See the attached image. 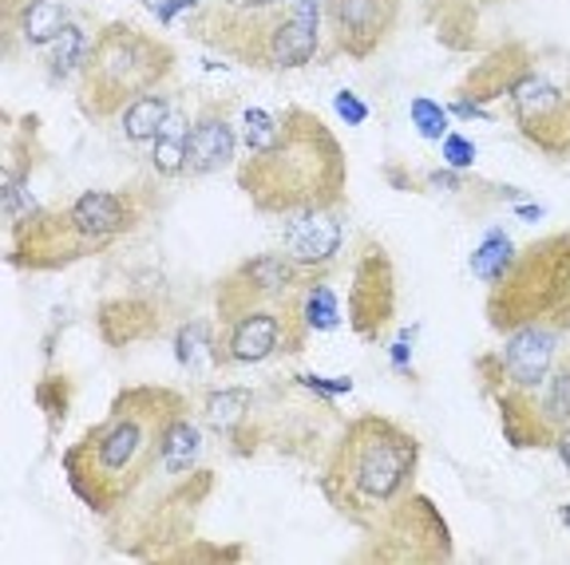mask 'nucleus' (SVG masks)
<instances>
[{"label": "nucleus", "mask_w": 570, "mask_h": 565, "mask_svg": "<svg viewBox=\"0 0 570 565\" xmlns=\"http://www.w3.org/2000/svg\"><path fill=\"white\" fill-rule=\"evenodd\" d=\"M183 407V396L170 388L124 391L111 416L63 455V470L76 495L99 514L124 506L163 463V443Z\"/></svg>", "instance_id": "f257e3e1"}, {"label": "nucleus", "mask_w": 570, "mask_h": 565, "mask_svg": "<svg viewBox=\"0 0 570 565\" xmlns=\"http://www.w3.org/2000/svg\"><path fill=\"white\" fill-rule=\"evenodd\" d=\"M309 274L289 254H262L242 261L218 285L214 356L223 364H258L277 353H297L309 336Z\"/></svg>", "instance_id": "f03ea898"}, {"label": "nucleus", "mask_w": 570, "mask_h": 565, "mask_svg": "<svg viewBox=\"0 0 570 565\" xmlns=\"http://www.w3.org/2000/svg\"><path fill=\"white\" fill-rule=\"evenodd\" d=\"M238 186L262 214L289 218L337 210L348 190V162L330 127L305 107H289L274 147L249 155L238 167Z\"/></svg>", "instance_id": "7ed1b4c3"}, {"label": "nucleus", "mask_w": 570, "mask_h": 565, "mask_svg": "<svg viewBox=\"0 0 570 565\" xmlns=\"http://www.w3.org/2000/svg\"><path fill=\"white\" fill-rule=\"evenodd\" d=\"M412 470H416V439L389 419L368 416L345 432L325 470V490L341 511L361 518L401 495Z\"/></svg>", "instance_id": "20e7f679"}, {"label": "nucleus", "mask_w": 570, "mask_h": 565, "mask_svg": "<svg viewBox=\"0 0 570 565\" xmlns=\"http://www.w3.org/2000/svg\"><path fill=\"white\" fill-rule=\"evenodd\" d=\"M170 71L175 52L167 40L135 24H107L80 68V107L91 119H116L135 99L159 91Z\"/></svg>", "instance_id": "39448f33"}, {"label": "nucleus", "mask_w": 570, "mask_h": 565, "mask_svg": "<svg viewBox=\"0 0 570 565\" xmlns=\"http://www.w3.org/2000/svg\"><path fill=\"white\" fill-rule=\"evenodd\" d=\"M142 218V206L135 195L116 190H88L63 210H48L40 218L17 221V246L12 261L28 269H60L76 257H88L91 249L107 246L119 234L135 230Z\"/></svg>", "instance_id": "423d86ee"}, {"label": "nucleus", "mask_w": 570, "mask_h": 565, "mask_svg": "<svg viewBox=\"0 0 570 565\" xmlns=\"http://www.w3.org/2000/svg\"><path fill=\"white\" fill-rule=\"evenodd\" d=\"M488 317L495 328L570 325V234L534 241L511 257L508 274L491 289Z\"/></svg>", "instance_id": "0eeeda50"}, {"label": "nucleus", "mask_w": 570, "mask_h": 565, "mask_svg": "<svg viewBox=\"0 0 570 565\" xmlns=\"http://www.w3.org/2000/svg\"><path fill=\"white\" fill-rule=\"evenodd\" d=\"M503 427L515 447H547L570 432V353L559 356L543 388L531 396L503 399Z\"/></svg>", "instance_id": "6e6552de"}, {"label": "nucleus", "mask_w": 570, "mask_h": 565, "mask_svg": "<svg viewBox=\"0 0 570 565\" xmlns=\"http://www.w3.org/2000/svg\"><path fill=\"white\" fill-rule=\"evenodd\" d=\"M559 336L562 328L554 325H523L511 328L508 345L499 353V376L503 384V399L531 396L543 388V380L551 376L554 360H559Z\"/></svg>", "instance_id": "1a4fd4ad"}, {"label": "nucleus", "mask_w": 570, "mask_h": 565, "mask_svg": "<svg viewBox=\"0 0 570 565\" xmlns=\"http://www.w3.org/2000/svg\"><path fill=\"white\" fill-rule=\"evenodd\" d=\"M325 17L341 52L365 60L389 40L401 17V0H325Z\"/></svg>", "instance_id": "9d476101"}, {"label": "nucleus", "mask_w": 570, "mask_h": 565, "mask_svg": "<svg viewBox=\"0 0 570 565\" xmlns=\"http://www.w3.org/2000/svg\"><path fill=\"white\" fill-rule=\"evenodd\" d=\"M285 246L289 257L302 266H325L341 249V221L337 210H309V214H289L285 218Z\"/></svg>", "instance_id": "9b49d317"}, {"label": "nucleus", "mask_w": 570, "mask_h": 565, "mask_svg": "<svg viewBox=\"0 0 570 565\" xmlns=\"http://www.w3.org/2000/svg\"><path fill=\"white\" fill-rule=\"evenodd\" d=\"M234 159V127L226 107H206L187 135V170L190 175H214Z\"/></svg>", "instance_id": "f8f14e48"}, {"label": "nucleus", "mask_w": 570, "mask_h": 565, "mask_svg": "<svg viewBox=\"0 0 570 565\" xmlns=\"http://www.w3.org/2000/svg\"><path fill=\"white\" fill-rule=\"evenodd\" d=\"M9 20L17 24V32L24 36L28 44H52L56 36L68 28V12L56 0H24V9Z\"/></svg>", "instance_id": "ddd939ff"}, {"label": "nucleus", "mask_w": 570, "mask_h": 565, "mask_svg": "<svg viewBox=\"0 0 570 565\" xmlns=\"http://www.w3.org/2000/svg\"><path fill=\"white\" fill-rule=\"evenodd\" d=\"M119 119H124V135L131 142L159 139L163 127H167V119H170V96H163V91H151V96L135 99V103L127 107Z\"/></svg>", "instance_id": "4468645a"}, {"label": "nucleus", "mask_w": 570, "mask_h": 565, "mask_svg": "<svg viewBox=\"0 0 570 565\" xmlns=\"http://www.w3.org/2000/svg\"><path fill=\"white\" fill-rule=\"evenodd\" d=\"M198 459V432L187 416H178L167 432V443H163V470L167 475H187Z\"/></svg>", "instance_id": "2eb2a0df"}, {"label": "nucleus", "mask_w": 570, "mask_h": 565, "mask_svg": "<svg viewBox=\"0 0 570 565\" xmlns=\"http://www.w3.org/2000/svg\"><path fill=\"white\" fill-rule=\"evenodd\" d=\"M88 36H83V28L68 24L60 36L52 40V71L56 76H68L71 68H83V60H88Z\"/></svg>", "instance_id": "dca6fc26"}, {"label": "nucleus", "mask_w": 570, "mask_h": 565, "mask_svg": "<svg viewBox=\"0 0 570 565\" xmlns=\"http://www.w3.org/2000/svg\"><path fill=\"white\" fill-rule=\"evenodd\" d=\"M511 257H515V254H511V241H508V238H499V234H491V238H488V246H483L480 254L472 257V269L483 277V281H491V285H495L499 277L508 274Z\"/></svg>", "instance_id": "f3484780"}, {"label": "nucleus", "mask_w": 570, "mask_h": 565, "mask_svg": "<svg viewBox=\"0 0 570 565\" xmlns=\"http://www.w3.org/2000/svg\"><path fill=\"white\" fill-rule=\"evenodd\" d=\"M282 135V116H266V111H246V142L249 155L274 147V139Z\"/></svg>", "instance_id": "a211bd4d"}, {"label": "nucleus", "mask_w": 570, "mask_h": 565, "mask_svg": "<svg viewBox=\"0 0 570 565\" xmlns=\"http://www.w3.org/2000/svg\"><path fill=\"white\" fill-rule=\"evenodd\" d=\"M305 320H309V328L337 325V305H333V293L325 285H313L309 297H305Z\"/></svg>", "instance_id": "6ab92c4d"}, {"label": "nucleus", "mask_w": 570, "mask_h": 565, "mask_svg": "<svg viewBox=\"0 0 570 565\" xmlns=\"http://www.w3.org/2000/svg\"><path fill=\"white\" fill-rule=\"evenodd\" d=\"M249 407V391H223V396L210 399V419L214 427H234Z\"/></svg>", "instance_id": "aec40b11"}, {"label": "nucleus", "mask_w": 570, "mask_h": 565, "mask_svg": "<svg viewBox=\"0 0 570 565\" xmlns=\"http://www.w3.org/2000/svg\"><path fill=\"white\" fill-rule=\"evenodd\" d=\"M412 119H416L420 135H428V139H440V135H444V127H448L444 111H440L432 99H412Z\"/></svg>", "instance_id": "412c9836"}, {"label": "nucleus", "mask_w": 570, "mask_h": 565, "mask_svg": "<svg viewBox=\"0 0 570 565\" xmlns=\"http://www.w3.org/2000/svg\"><path fill=\"white\" fill-rule=\"evenodd\" d=\"M444 159L452 162V167H468V162L475 159V147L468 139H460V135H448V139H444Z\"/></svg>", "instance_id": "4be33fe9"}, {"label": "nucleus", "mask_w": 570, "mask_h": 565, "mask_svg": "<svg viewBox=\"0 0 570 565\" xmlns=\"http://www.w3.org/2000/svg\"><path fill=\"white\" fill-rule=\"evenodd\" d=\"M337 111H341V116L348 119V123H365V116H368L365 107L356 103V99L348 96V91H341V96H337Z\"/></svg>", "instance_id": "5701e85b"}, {"label": "nucleus", "mask_w": 570, "mask_h": 565, "mask_svg": "<svg viewBox=\"0 0 570 565\" xmlns=\"http://www.w3.org/2000/svg\"><path fill=\"white\" fill-rule=\"evenodd\" d=\"M142 4H147V9H151V12H159L163 20H170L178 9H187L190 0H142Z\"/></svg>", "instance_id": "b1692460"}, {"label": "nucleus", "mask_w": 570, "mask_h": 565, "mask_svg": "<svg viewBox=\"0 0 570 565\" xmlns=\"http://www.w3.org/2000/svg\"><path fill=\"white\" fill-rule=\"evenodd\" d=\"M559 455H562V463H567V470H570V432L559 435Z\"/></svg>", "instance_id": "393cba45"}, {"label": "nucleus", "mask_w": 570, "mask_h": 565, "mask_svg": "<svg viewBox=\"0 0 570 565\" xmlns=\"http://www.w3.org/2000/svg\"><path fill=\"white\" fill-rule=\"evenodd\" d=\"M567 518H570V511H567Z\"/></svg>", "instance_id": "a878e982"}]
</instances>
